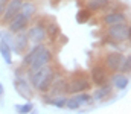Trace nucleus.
Returning a JSON list of instances; mask_svg holds the SVG:
<instances>
[{"mask_svg":"<svg viewBox=\"0 0 131 114\" xmlns=\"http://www.w3.org/2000/svg\"><path fill=\"white\" fill-rule=\"evenodd\" d=\"M44 29H46V37L49 38L52 43L57 41V38L60 37V34H61V32H60V26H58L57 23H53V21H49Z\"/></svg>","mask_w":131,"mask_h":114,"instance_id":"17","label":"nucleus"},{"mask_svg":"<svg viewBox=\"0 0 131 114\" xmlns=\"http://www.w3.org/2000/svg\"><path fill=\"white\" fill-rule=\"evenodd\" d=\"M28 24H29V20H28L21 12H18V14L8 23V28H9V32H11V34H17V32H20V31H25V29L28 28Z\"/></svg>","mask_w":131,"mask_h":114,"instance_id":"9","label":"nucleus"},{"mask_svg":"<svg viewBox=\"0 0 131 114\" xmlns=\"http://www.w3.org/2000/svg\"><path fill=\"white\" fill-rule=\"evenodd\" d=\"M121 2H122V0H121Z\"/></svg>","mask_w":131,"mask_h":114,"instance_id":"28","label":"nucleus"},{"mask_svg":"<svg viewBox=\"0 0 131 114\" xmlns=\"http://www.w3.org/2000/svg\"><path fill=\"white\" fill-rule=\"evenodd\" d=\"M90 18H92V11H90L89 8H82V9H79V11L76 12V21H78L79 24L87 23Z\"/></svg>","mask_w":131,"mask_h":114,"instance_id":"20","label":"nucleus"},{"mask_svg":"<svg viewBox=\"0 0 131 114\" xmlns=\"http://www.w3.org/2000/svg\"><path fill=\"white\" fill-rule=\"evenodd\" d=\"M21 3H23V0H9L8 2V5H6V8H5V12H3V15L0 17L2 18V23H5V24H8L18 12H20V8H21Z\"/></svg>","mask_w":131,"mask_h":114,"instance_id":"5","label":"nucleus"},{"mask_svg":"<svg viewBox=\"0 0 131 114\" xmlns=\"http://www.w3.org/2000/svg\"><path fill=\"white\" fill-rule=\"evenodd\" d=\"M14 88H15V91L25 100H32L34 91H32V88H31V85L28 84V81H25L23 78H15L14 79Z\"/></svg>","mask_w":131,"mask_h":114,"instance_id":"6","label":"nucleus"},{"mask_svg":"<svg viewBox=\"0 0 131 114\" xmlns=\"http://www.w3.org/2000/svg\"><path fill=\"white\" fill-rule=\"evenodd\" d=\"M28 43H29L28 34H26L25 31H20V32L15 34V37L12 38L11 49L15 50V53H23V52L28 49Z\"/></svg>","mask_w":131,"mask_h":114,"instance_id":"7","label":"nucleus"},{"mask_svg":"<svg viewBox=\"0 0 131 114\" xmlns=\"http://www.w3.org/2000/svg\"><path fill=\"white\" fill-rule=\"evenodd\" d=\"M52 58H53V55H52L50 49H49V47H46V46H44V47H41V49L35 53L32 62H31V64H29V67H28L29 73H32V72H35V70H38V69H41V67L47 66V64H50Z\"/></svg>","mask_w":131,"mask_h":114,"instance_id":"3","label":"nucleus"},{"mask_svg":"<svg viewBox=\"0 0 131 114\" xmlns=\"http://www.w3.org/2000/svg\"><path fill=\"white\" fill-rule=\"evenodd\" d=\"M60 2H61V0H50V3H52V5H58Z\"/></svg>","mask_w":131,"mask_h":114,"instance_id":"27","label":"nucleus"},{"mask_svg":"<svg viewBox=\"0 0 131 114\" xmlns=\"http://www.w3.org/2000/svg\"><path fill=\"white\" fill-rule=\"evenodd\" d=\"M3 93H5V87H3V84L0 82V99H2V96H3Z\"/></svg>","mask_w":131,"mask_h":114,"instance_id":"26","label":"nucleus"},{"mask_svg":"<svg viewBox=\"0 0 131 114\" xmlns=\"http://www.w3.org/2000/svg\"><path fill=\"white\" fill-rule=\"evenodd\" d=\"M67 84H69V81H66V79H58V81H53L47 93H49L50 96H60V94H66V93H67Z\"/></svg>","mask_w":131,"mask_h":114,"instance_id":"14","label":"nucleus"},{"mask_svg":"<svg viewBox=\"0 0 131 114\" xmlns=\"http://www.w3.org/2000/svg\"><path fill=\"white\" fill-rule=\"evenodd\" d=\"M122 58H124V53L116 52V50L110 52V53H107V56L104 59V67L108 69V70H111V72H117L121 62H122Z\"/></svg>","mask_w":131,"mask_h":114,"instance_id":"8","label":"nucleus"},{"mask_svg":"<svg viewBox=\"0 0 131 114\" xmlns=\"http://www.w3.org/2000/svg\"><path fill=\"white\" fill-rule=\"evenodd\" d=\"M90 87H92V84H90L89 78H85V76H75V78H72V79L69 81V84H67V93L75 94V93L87 91Z\"/></svg>","mask_w":131,"mask_h":114,"instance_id":"4","label":"nucleus"},{"mask_svg":"<svg viewBox=\"0 0 131 114\" xmlns=\"http://www.w3.org/2000/svg\"><path fill=\"white\" fill-rule=\"evenodd\" d=\"M107 35H108V40L116 41V43L128 41L130 40V24L127 21L110 24L108 29H107Z\"/></svg>","mask_w":131,"mask_h":114,"instance_id":"2","label":"nucleus"},{"mask_svg":"<svg viewBox=\"0 0 131 114\" xmlns=\"http://www.w3.org/2000/svg\"><path fill=\"white\" fill-rule=\"evenodd\" d=\"M41 47H44V44H43V43H38V44H35L32 49H31V50H29V52L25 55V58H23V62H21V66H23L25 69H28V67H29V64L32 62L34 56H35V53H37V52H38Z\"/></svg>","mask_w":131,"mask_h":114,"instance_id":"19","label":"nucleus"},{"mask_svg":"<svg viewBox=\"0 0 131 114\" xmlns=\"http://www.w3.org/2000/svg\"><path fill=\"white\" fill-rule=\"evenodd\" d=\"M29 76H31V84H32L34 88H37L40 93H47L53 79H55V72L47 64V66L32 72V73H29Z\"/></svg>","mask_w":131,"mask_h":114,"instance_id":"1","label":"nucleus"},{"mask_svg":"<svg viewBox=\"0 0 131 114\" xmlns=\"http://www.w3.org/2000/svg\"><path fill=\"white\" fill-rule=\"evenodd\" d=\"M117 72L125 73V75H130V72H131V56H130V55H124L122 62H121V66H119Z\"/></svg>","mask_w":131,"mask_h":114,"instance_id":"22","label":"nucleus"},{"mask_svg":"<svg viewBox=\"0 0 131 114\" xmlns=\"http://www.w3.org/2000/svg\"><path fill=\"white\" fill-rule=\"evenodd\" d=\"M20 12H21L28 20H31L34 15H35V12H37V6H35L34 3H31V0H26L25 3H21Z\"/></svg>","mask_w":131,"mask_h":114,"instance_id":"18","label":"nucleus"},{"mask_svg":"<svg viewBox=\"0 0 131 114\" xmlns=\"http://www.w3.org/2000/svg\"><path fill=\"white\" fill-rule=\"evenodd\" d=\"M111 84L117 90H125L130 85V76L125 75V73H116L111 78Z\"/></svg>","mask_w":131,"mask_h":114,"instance_id":"15","label":"nucleus"},{"mask_svg":"<svg viewBox=\"0 0 131 114\" xmlns=\"http://www.w3.org/2000/svg\"><path fill=\"white\" fill-rule=\"evenodd\" d=\"M66 108H67V110H70V111H76V110H79V108H81V105H79L78 99L75 97V94H73L72 97H69V99H67V102H66Z\"/></svg>","mask_w":131,"mask_h":114,"instance_id":"25","label":"nucleus"},{"mask_svg":"<svg viewBox=\"0 0 131 114\" xmlns=\"http://www.w3.org/2000/svg\"><path fill=\"white\" fill-rule=\"evenodd\" d=\"M90 78H92V82L96 84V85H102L107 82L108 75H107V69L104 66H95L92 67L90 70Z\"/></svg>","mask_w":131,"mask_h":114,"instance_id":"11","label":"nucleus"},{"mask_svg":"<svg viewBox=\"0 0 131 114\" xmlns=\"http://www.w3.org/2000/svg\"><path fill=\"white\" fill-rule=\"evenodd\" d=\"M110 5V0H89L87 8L90 11H101Z\"/></svg>","mask_w":131,"mask_h":114,"instance_id":"21","label":"nucleus"},{"mask_svg":"<svg viewBox=\"0 0 131 114\" xmlns=\"http://www.w3.org/2000/svg\"><path fill=\"white\" fill-rule=\"evenodd\" d=\"M28 38H29V41H32L35 44H38V43H43L44 40H46V29H44V26L43 24H35L32 28H29L28 29Z\"/></svg>","mask_w":131,"mask_h":114,"instance_id":"10","label":"nucleus"},{"mask_svg":"<svg viewBox=\"0 0 131 114\" xmlns=\"http://www.w3.org/2000/svg\"><path fill=\"white\" fill-rule=\"evenodd\" d=\"M102 21L107 26L116 24V23H124V21H127V15H125V12H121V11H111V12H108V14L104 15Z\"/></svg>","mask_w":131,"mask_h":114,"instance_id":"12","label":"nucleus"},{"mask_svg":"<svg viewBox=\"0 0 131 114\" xmlns=\"http://www.w3.org/2000/svg\"><path fill=\"white\" fill-rule=\"evenodd\" d=\"M98 87H99V88H96V90H95V93L92 94L93 100H96V102H102V100H105L107 97H110L111 90H113V87H111V85H108V84L105 82V84L98 85Z\"/></svg>","mask_w":131,"mask_h":114,"instance_id":"13","label":"nucleus"},{"mask_svg":"<svg viewBox=\"0 0 131 114\" xmlns=\"http://www.w3.org/2000/svg\"><path fill=\"white\" fill-rule=\"evenodd\" d=\"M15 111L20 114H28L34 111V104L31 100H26L23 105H15Z\"/></svg>","mask_w":131,"mask_h":114,"instance_id":"24","label":"nucleus"},{"mask_svg":"<svg viewBox=\"0 0 131 114\" xmlns=\"http://www.w3.org/2000/svg\"><path fill=\"white\" fill-rule=\"evenodd\" d=\"M0 56L3 58V61H5L8 66L12 64V49H11V46H9L6 41L2 40V38H0Z\"/></svg>","mask_w":131,"mask_h":114,"instance_id":"16","label":"nucleus"},{"mask_svg":"<svg viewBox=\"0 0 131 114\" xmlns=\"http://www.w3.org/2000/svg\"><path fill=\"white\" fill-rule=\"evenodd\" d=\"M75 97L78 99V102H79V105H81V107H82V105H89V104H92V100H93L92 94H90V93H87V91L75 93Z\"/></svg>","mask_w":131,"mask_h":114,"instance_id":"23","label":"nucleus"}]
</instances>
